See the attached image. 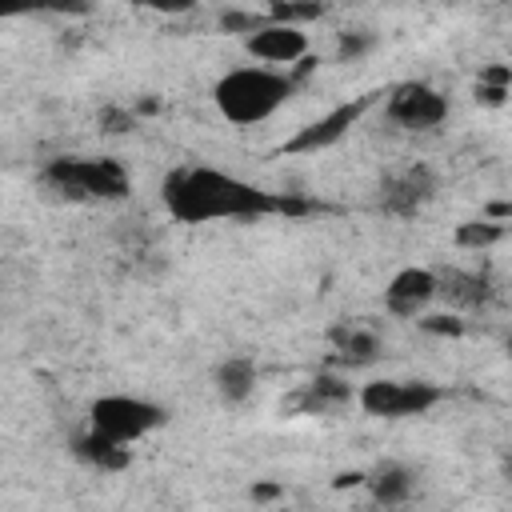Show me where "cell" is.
<instances>
[{
  "mask_svg": "<svg viewBox=\"0 0 512 512\" xmlns=\"http://www.w3.org/2000/svg\"><path fill=\"white\" fill-rule=\"evenodd\" d=\"M376 96L380 92H364V96H356V100H348V104H336L328 116H320V120H312L308 128H300L288 144H284V152H292V156H300V152H320V148H332L372 104H376Z\"/></svg>",
  "mask_w": 512,
  "mask_h": 512,
  "instance_id": "7",
  "label": "cell"
},
{
  "mask_svg": "<svg viewBox=\"0 0 512 512\" xmlns=\"http://www.w3.org/2000/svg\"><path fill=\"white\" fill-rule=\"evenodd\" d=\"M508 92H512V68L488 64V68L480 72V80H476V100L488 104V108H500V104L508 100Z\"/></svg>",
  "mask_w": 512,
  "mask_h": 512,
  "instance_id": "17",
  "label": "cell"
},
{
  "mask_svg": "<svg viewBox=\"0 0 512 512\" xmlns=\"http://www.w3.org/2000/svg\"><path fill=\"white\" fill-rule=\"evenodd\" d=\"M40 180L64 200H120V196H128V172L108 156H100V160L56 156L44 164Z\"/></svg>",
  "mask_w": 512,
  "mask_h": 512,
  "instance_id": "3",
  "label": "cell"
},
{
  "mask_svg": "<svg viewBox=\"0 0 512 512\" xmlns=\"http://www.w3.org/2000/svg\"><path fill=\"white\" fill-rule=\"evenodd\" d=\"M440 388L428 380H372L360 388V408L380 420H404L424 416L432 404H440Z\"/></svg>",
  "mask_w": 512,
  "mask_h": 512,
  "instance_id": "5",
  "label": "cell"
},
{
  "mask_svg": "<svg viewBox=\"0 0 512 512\" xmlns=\"http://www.w3.org/2000/svg\"><path fill=\"white\" fill-rule=\"evenodd\" d=\"M440 280V296L456 308H484L492 300V280L484 272H464V268H448Z\"/></svg>",
  "mask_w": 512,
  "mask_h": 512,
  "instance_id": "11",
  "label": "cell"
},
{
  "mask_svg": "<svg viewBox=\"0 0 512 512\" xmlns=\"http://www.w3.org/2000/svg\"><path fill=\"white\" fill-rule=\"evenodd\" d=\"M504 232H508L504 224L480 216V220H464V224L456 228V244H460V248H492V244L504 240Z\"/></svg>",
  "mask_w": 512,
  "mask_h": 512,
  "instance_id": "18",
  "label": "cell"
},
{
  "mask_svg": "<svg viewBox=\"0 0 512 512\" xmlns=\"http://www.w3.org/2000/svg\"><path fill=\"white\" fill-rule=\"evenodd\" d=\"M268 24V16L264 12H240V8H228V12H220V28L224 32H260Z\"/></svg>",
  "mask_w": 512,
  "mask_h": 512,
  "instance_id": "21",
  "label": "cell"
},
{
  "mask_svg": "<svg viewBox=\"0 0 512 512\" xmlns=\"http://www.w3.org/2000/svg\"><path fill=\"white\" fill-rule=\"evenodd\" d=\"M436 196V172L428 164H408L380 184V208L388 216H416Z\"/></svg>",
  "mask_w": 512,
  "mask_h": 512,
  "instance_id": "8",
  "label": "cell"
},
{
  "mask_svg": "<svg viewBox=\"0 0 512 512\" xmlns=\"http://www.w3.org/2000/svg\"><path fill=\"white\" fill-rule=\"evenodd\" d=\"M88 420H92V428L104 432L108 440H116V444H132V440H140V436H148L152 428L164 424V408L152 404V400L120 396V392H116V396H100V400H92Z\"/></svg>",
  "mask_w": 512,
  "mask_h": 512,
  "instance_id": "4",
  "label": "cell"
},
{
  "mask_svg": "<svg viewBox=\"0 0 512 512\" xmlns=\"http://www.w3.org/2000/svg\"><path fill=\"white\" fill-rule=\"evenodd\" d=\"M72 452H76L84 464L104 468V472H120V468H128V460H132L128 444H116V440H108V436L96 432V428L80 432V436L72 440Z\"/></svg>",
  "mask_w": 512,
  "mask_h": 512,
  "instance_id": "13",
  "label": "cell"
},
{
  "mask_svg": "<svg viewBox=\"0 0 512 512\" xmlns=\"http://www.w3.org/2000/svg\"><path fill=\"white\" fill-rule=\"evenodd\" d=\"M276 496H280V484H272V480L252 484V500H256V504H268V500H276Z\"/></svg>",
  "mask_w": 512,
  "mask_h": 512,
  "instance_id": "24",
  "label": "cell"
},
{
  "mask_svg": "<svg viewBox=\"0 0 512 512\" xmlns=\"http://www.w3.org/2000/svg\"><path fill=\"white\" fill-rule=\"evenodd\" d=\"M420 328L432 332V336H460V332H464V320H456V316H448V312H436V316H424Z\"/></svg>",
  "mask_w": 512,
  "mask_h": 512,
  "instance_id": "22",
  "label": "cell"
},
{
  "mask_svg": "<svg viewBox=\"0 0 512 512\" xmlns=\"http://www.w3.org/2000/svg\"><path fill=\"white\" fill-rule=\"evenodd\" d=\"M432 296H440L436 272H428V268H400L388 280V288H384V308L392 316H404L408 320V316H420Z\"/></svg>",
  "mask_w": 512,
  "mask_h": 512,
  "instance_id": "9",
  "label": "cell"
},
{
  "mask_svg": "<svg viewBox=\"0 0 512 512\" xmlns=\"http://www.w3.org/2000/svg\"><path fill=\"white\" fill-rule=\"evenodd\" d=\"M372 32H336V60L348 64V60H360L364 52H372Z\"/></svg>",
  "mask_w": 512,
  "mask_h": 512,
  "instance_id": "20",
  "label": "cell"
},
{
  "mask_svg": "<svg viewBox=\"0 0 512 512\" xmlns=\"http://www.w3.org/2000/svg\"><path fill=\"white\" fill-rule=\"evenodd\" d=\"M256 384V364L248 356H228L224 364H216V392L224 404H244L252 396Z\"/></svg>",
  "mask_w": 512,
  "mask_h": 512,
  "instance_id": "15",
  "label": "cell"
},
{
  "mask_svg": "<svg viewBox=\"0 0 512 512\" xmlns=\"http://www.w3.org/2000/svg\"><path fill=\"white\" fill-rule=\"evenodd\" d=\"M268 24H288V28H304V24H312V20H320L324 16V4H284V0H276V4H268Z\"/></svg>",
  "mask_w": 512,
  "mask_h": 512,
  "instance_id": "19",
  "label": "cell"
},
{
  "mask_svg": "<svg viewBox=\"0 0 512 512\" xmlns=\"http://www.w3.org/2000/svg\"><path fill=\"white\" fill-rule=\"evenodd\" d=\"M156 108H160V104H156V100H140V112H144V116H152V112H156Z\"/></svg>",
  "mask_w": 512,
  "mask_h": 512,
  "instance_id": "26",
  "label": "cell"
},
{
  "mask_svg": "<svg viewBox=\"0 0 512 512\" xmlns=\"http://www.w3.org/2000/svg\"><path fill=\"white\" fill-rule=\"evenodd\" d=\"M364 484H368V492H372V500H376L380 508H396V504H404L408 492H412V472H408L404 464H380Z\"/></svg>",
  "mask_w": 512,
  "mask_h": 512,
  "instance_id": "16",
  "label": "cell"
},
{
  "mask_svg": "<svg viewBox=\"0 0 512 512\" xmlns=\"http://www.w3.org/2000/svg\"><path fill=\"white\" fill-rule=\"evenodd\" d=\"M364 480H368L364 472H340V476H336V488H356V484H364Z\"/></svg>",
  "mask_w": 512,
  "mask_h": 512,
  "instance_id": "25",
  "label": "cell"
},
{
  "mask_svg": "<svg viewBox=\"0 0 512 512\" xmlns=\"http://www.w3.org/2000/svg\"><path fill=\"white\" fill-rule=\"evenodd\" d=\"M136 116L128 108H104V132H132Z\"/></svg>",
  "mask_w": 512,
  "mask_h": 512,
  "instance_id": "23",
  "label": "cell"
},
{
  "mask_svg": "<svg viewBox=\"0 0 512 512\" xmlns=\"http://www.w3.org/2000/svg\"><path fill=\"white\" fill-rule=\"evenodd\" d=\"M444 116H448V96H440L424 80L396 84L388 96V120L408 128V132H428L436 124H444Z\"/></svg>",
  "mask_w": 512,
  "mask_h": 512,
  "instance_id": "6",
  "label": "cell"
},
{
  "mask_svg": "<svg viewBox=\"0 0 512 512\" xmlns=\"http://www.w3.org/2000/svg\"><path fill=\"white\" fill-rule=\"evenodd\" d=\"M352 400V384H344L340 376H332V372H320V376H312L304 388H300V396H296V408H304V412H336V408H344Z\"/></svg>",
  "mask_w": 512,
  "mask_h": 512,
  "instance_id": "14",
  "label": "cell"
},
{
  "mask_svg": "<svg viewBox=\"0 0 512 512\" xmlns=\"http://www.w3.org/2000/svg\"><path fill=\"white\" fill-rule=\"evenodd\" d=\"M296 92L292 72H276V68H236L228 76L216 80L212 100L224 112V120L232 124H260L268 120L280 104H288V96Z\"/></svg>",
  "mask_w": 512,
  "mask_h": 512,
  "instance_id": "2",
  "label": "cell"
},
{
  "mask_svg": "<svg viewBox=\"0 0 512 512\" xmlns=\"http://www.w3.org/2000/svg\"><path fill=\"white\" fill-rule=\"evenodd\" d=\"M504 348H508V356H512V332H508V340H504Z\"/></svg>",
  "mask_w": 512,
  "mask_h": 512,
  "instance_id": "28",
  "label": "cell"
},
{
  "mask_svg": "<svg viewBox=\"0 0 512 512\" xmlns=\"http://www.w3.org/2000/svg\"><path fill=\"white\" fill-rule=\"evenodd\" d=\"M164 208L180 224H204V220H256L268 212L284 216H304L312 204L300 196H272L240 176L204 168V164H184L164 176Z\"/></svg>",
  "mask_w": 512,
  "mask_h": 512,
  "instance_id": "1",
  "label": "cell"
},
{
  "mask_svg": "<svg viewBox=\"0 0 512 512\" xmlns=\"http://www.w3.org/2000/svg\"><path fill=\"white\" fill-rule=\"evenodd\" d=\"M244 48L264 64H300L308 56V32L288 24H264L244 40Z\"/></svg>",
  "mask_w": 512,
  "mask_h": 512,
  "instance_id": "10",
  "label": "cell"
},
{
  "mask_svg": "<svg viewBox=\"0 0 512 512\" xmlns=\"http://www.w3.org/2000/svg\"><path fill=\"white\" fill-rule=\"evenodd\" d=\"M328 340H332V348L340 352V360L352 364V368L376 364V356H380V336H376L372 328H360V324H336V328L328 332Z\"/></svg>",
  "mask_w": 512,
  "mask_h": 512,
  "instance_id": "12",
  "label": "cell"
},
{
  "mask_svg": "<svg viewBox=\"0 0 512 512\" xmlns=\"http://www.w3.org/2000/svg\"><path fill=\"white\" fill-rule=\"evenodd\" d=\"M504 476L512 480V452H508V460H504Z\"/></svg>",
  "mask_w": 512,
  "mask_h": 512,
  "instance_id": "27",
  "label": "cell"
}]
</instances>
